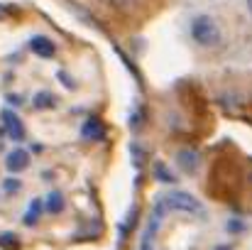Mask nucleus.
I'll list each match as a JSON object with an SVG mask.
<instances>
[{"label": "nucleus", "instance_id": "f257e3e1", "mask_svg": "<svg viewBox=\"0 0 252 250\" xmlns=\"http://www.w3.org/2000/svg\"><path fill=\"white\" fill-rule=\"evenodd\" d=\"M220 25L211 15H196L191 20V39L198 47H218L220 44Z\"/></svg>", "mask_w": 252, "mask_h": 250}, {"label": "nucleus", "instance_id": "f03ea898", "mask_svg": "<svg viewBox=\"0 0 252 250\" xmlns=\"http://www.w3.org/2000/svg\"><path fill=\"white\" fill-rule=\"evenodd\" d=\"M159 201L167 206V211L174 209V211H186V214H201V201L193 199V196L186 194V191H169Z\"/></svg>", "mask_w": 252, "mask_h": 250}, {"label": "nucleus", "instance_id": "7ed1b4c3", "mask_svg": "<svg viewBox=\"0 0 252 250\" xmlns=\"http://www.w3.org/2000/svg\"><path fill=\"white\" fill-rule=\"evenodd\" d=\"M5 167H7V172H12V174L25 172V169L30 167V152H27L25 147L12 150V152L7 155V160H5Z\"/></svg>", "mask_w": 252, "mask_h": 250}, {"label": "nucleus", "instance_id": "20e7f679", "mask_svg": "<svg viewBox=\"0 0 252 250\" xmlns=\"http://www.w3.org/2000/svg\"><path fill=\"white\" fill-rule=\"evenodd\" d=\"M198 162H201V157H198L196 150L184 147V150L176 152V165L181 167V172H186V174H193V172L198 169Z\"/></svg>", "mask_w": 252, "mask_h": 250}, {"label": "nucleus", "instance_id": "39448f33", "mask_svg": "<svg viewBox=\"0 0 252 250\" xmlns=\"http://www.w3.org/2000/svg\"><path fill=\"white\" fill-rule=\"evenodd\" d=\"M30 49H32L37 57H44V59L54 57V52H57L54 42H52L49 37H44V35H37V37H32V39H30Z\"/></svg>", "mask_w": 252, "mask_h": 250}, {"label": "nucleus", "instance_id": "423d86ee", "mask_svg": "<svg viewBox=\"0 0 252 250\" xmlns=\"http://www.w3.org/2000/svg\"><path fill=\"white\" fill-rule=\"evenodd\" d=\"M2 123H5L7 135H10L12 140H22V138H25V125H22V120H20L12 110H2Z\"/></svg>", "mask_w": 252, "mask_h": 250}, {"label": "nucleus", "instance_id": "0eeeda50", "mask_svg": "<svg viewBox=\"0 0 252 250\" xmlns=\"http://www.w3.org/2000/svg\"><path fill=\"white\" fill-rule=\"evenodd\" d=\"M34 106H37L39 110H52V108L57 106V98H54L49 91H39V93L34 96Z\"/></svg>", "mask_w": 252, "mask_h": 250}, {"label": "nucleus", "instance_id": "6e6552de", "mask_svg": "<svg viewBox=\"0 0 252 250\" xmlns=\"http://www.w3.org/2000/svg\"><path fill=\"white\" fill-rule=\"evenodd\" d=\"M44 206H47V211H49V214H59V211L64 209V196H62L59 191H52V194L47 196Z\"/></svg>", "mask_w": 252, "mask_h": 250}, {"label": "nucleus", "instance_id": "1a4fd4ad", "mask_svg": "<svg viewBox=\"0 0 252 250\" xmlns=\"http://www.w3.org/2000/svg\"><path fill=\"white\" fill-rule=\"evenodd\" d=\"M100 133H103V130H100V123H98V120H86L84 123V130H81L84 138H88V140H98Z\"/></svg>", "mask_w": 252, "mask_h": 250}, {"label": "nucleus", "instance_id": "9d476101", "mask_svg": "<svg viewBox=\"0 0 252 250\" xmlns=\"http://www.w3.org/2000/svg\"><path fill=\"white\" fill-rule=\"evenodd\" d=\"M42 206H44V201H39V199H34V201L30 204V211H27V216H25V221H27V223H34V221H37V214H42Z\"/></svg>", "mask_w": 252, "mask_h": 250}, {"label": "nucleus", "instance_id": "9b49d317", "mask_svg": "<svg viewBox=\"0 0 252 250\" xmlns=\"http://www.w3.org/2000/svg\"><path fill=\"white\" fill-rule=\"evenodd\" d=\"M155 177H157L159 181H174V177L169 174L167 167L162 165V162H157V165H155Z\"/></svg>", "mask_w": 252, "mask_h": 250}, {"label": "nucleus", "instance_id": "f8f14e48", "mask_svg": "<svg viewBox=\"0 0 252 250\" xmlns=\"http://www.w3.org/2000/svg\"><path fill=\"white\" fill-rule=\"evenodd\" d=\"M0 246H5V248H17L20 243H17V238H15L12 233H2V236H0Z\"/></svg>", "mask_w": 252, "mask_h": 250}, {"label": "nucleus", "instance_id": "ddd939ff", "mask_svg": "<svg viewBox=\"0 0 252 250\" xmlns=\"http://www.w3.org/2000/svg\"><path fill=\"white\" fill-rule=\"evenodd\" d=\"M2 186H5V191H7V194H15L22 184H20L17 179H5V181H2Z\"/></svg>", "mask_w": 252, "mask_h": 250}, {"label": "nucleus", "instance_id": "4468645a", "mask_svg": "<svg viewBox=\"0 0 252 250\" xmlns=\"http://www.w3.org/2000/svg\"><path fill=\"white\" fill-rule=\"evenodd\" d=\"M110 2H113L115 7H120V10H132L137 0H110Z\"/></svg>", "mask_w": 252, "mask_h": 250}, {"label": "nucleus", "instance_id": "2eb2a0df", "mask_svg": "<svg viewBox=\"0 0 252 250\" xmlns=\"http://www.w3.org/2000/svg\"><path fill=\"white\" fill-rule=\"evenodd\" d=\"M245 2H248V10L252 12V0H245Z\"/></svg>", "mask_w": 252, "mask_h": 250}, {"label": "nucleus", "instance_id": "dca6fc26", "mask_svg": "<svg viewBox=\"0 0 252 250\" xmlns=\"http://www.w3.org/2000/svg\"><path fill=\"white\" fill-rule=\"evenodd\" d=\"M218 250H230V248H228V246H220V248H218Z\"/></svg>", "mask_w": 252, "mask_h": 250}, {"label": "nucleus", "instance_id": "f3484780", "mask_svg": "<svg viewBox=\"0 0 252 250\" xmlns=\"http://www.w3.org/2000/svg\"><path fill=\"white\" fill-rule=\"evenodd\" d=\"M250 184H252V169H250Z\"/></svg>", "mask_w": 252, "mask_h": 250}]
</instances>
